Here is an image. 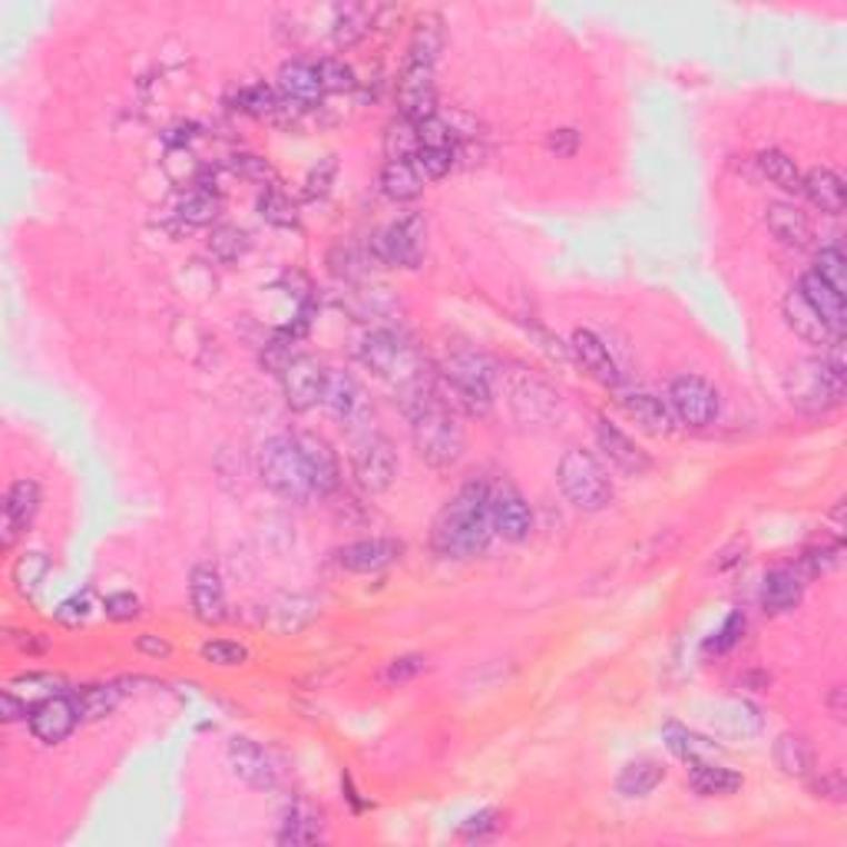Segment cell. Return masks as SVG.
<instances>
[{"instance_id": "cell-45", "label": "cell", "mask_w": 847, "mask_h": 847, "mask_svg": "<svg viewBox=\"0 0 847 847\" xmlns=\"http://www.w3.org/2000/svg\"><path fill=\"white\" fill-rule=\"evenodd\" d=\"M315 67H318V80H321L325 93H351V90H358V73L341 57H325Z\"/></svg>"}, {"instance_id": "cell-56", "label": "cell", "mask_w": 847, "mask_h": 847, "mask_svg": "<svg viewBox=\"0 0 847 847\" xmlns=\"http://www.w3.org/2000/svg\"><path fill=\"white\" fill-rule=\"evenodd\" d=\"M103 612H107V619H113V622H130V619H137L142 612V602L133 592H110V596L103 599Z\"/></svg>"}, {"instance_id": "cell-26", "label": "cell", "mask_w": 847, "mask_h": 847, "mask_svg": "<svg viewBox=\"0 0 847 847\" xmlns=\"http://www.w3.org/2000/svg\"><path fill=\"white\" fill-rule=\"evenodd\" d=\"M801 596H805V579H801V572L791 569V566L771 569V572L765 576V582H761V609H765L768 616H785V612H791V609L801 602Z\"/></svg>"}, {"instance_id": "cell-42", "label": "cell", "mask_w": 847, "mask_h": 847, "mask_svg": "<svg viewBox=\"0 0 847 847\" xmlns=\"http://www.w3.org/2000/svg\"><path fill=\"white\" fill-rule=\"evenodd\" d=\"M77 711L83 721H100L107 715H113L120 706V689L117 686H87L83 692L73 696Z\"/></svg>"}, {"instance_id": "cell-49", "label": "cell", "mask_w": 847, "mask_h": 847, "mask_svg": "<svg viewBox=\"0 0 847 847\" xmlns=\"http://www.w3.org/2000/svg\"><path fill=\"white\" fill-rule=\"evenodd\" d=\"M202 662L209 666H219V669H232V666H242L249 659V649L242 642H232V639H212L199 649Z\"/></svg>"}, {"instance_id": "cell-17", "label": "cell", "mask_w": 847, "mask_h": 847, "mask_svg": "<svg viewBox=\"0 0 847 847\" xmlns=\"http://www.w3.org/2000/svg\"><path fill=\"white\" fill-rule=\"evenodd\" d=\"M27 721H30V731H33L37 741H43V745H60V741H67V738L77 731V725H80L83 718H80V711H77L73 696H60V692H57V696H47V699H40L37 706H30Z\"/></svg>"}, {"instance_id": "cell-53", "label": "cell", "mask_w": 847, "mask_h": 847, "mask_svg": "<svg viewBox=\"0 0 847 847\" xmlns=\"http://www.w3.org/2000/svg\"><path fill=\"white\" fill-rule=\"evenodd\" d=\"M838 564H841V547H838V544L808 547V550L801 554V560H798L805 576H825V572H831Z\"/></svg>"}, {"instance_id": "cell-61", "label": "cell", "mask_w": 847, "mask_h": 847, "mask_svg": "<svg viewBox=\"0 0 847 847\" xmlns=\"http://www.w3.org/2000/svg\"><path fill=\"white\" fill-rule=\"evenodd\" d=\"M137 649H140L142 656H149V659H169L172 656V646L162 636H152V632H142L140 639H137Z\"/></svg>"}, {"instance_id": "cell-33", "label": "cell", "mask_w": 847, "mask_h": 847, "mask_svg": "<svg viewBox=\"0 0 847 847\" xmlns=\"http://www.w3.org/2000/svg\"><path fill=\"white\" fill-rule=\"evenodd\" d=\"M798 288H801V295L815 305V311L828 321V328H831L835 335H845V295L835 291L828 282H821L815 272H808Z\"/></svg>"}, {"instance_id": "cell-12", "label": "cell", "mask_w": 847, "mask_h": 847, "mask_svg": "<svg viewBox=\"0 0 847 847\" xmlns=\"http://www.w3.org/2000/svg\"><path fill=\"white\" fill-rule=\"evenodd\" d=\"M282 391L285 405L298 415L311 411L315 405H321L325 398V385H328V371L318 358L311 355H295L282 368Z\"/></svg>"}, {"instance_id": "cell-52", "label": "cell", "mask_w": 847, "mask_h": 847, "mask_svg": "<svg viewBox=\"0 0 847 847\" xmlns=\"http://www.w3.org/2000/svg\"><path fill=\"white\" fill-rule=\"evenodd\" d=\"M497 831H500V811L484 808V811L470 815V818L460 825L457 838H460V841H487V838H494Z\"/></svg>"}, {"instance_id": "cell-47", "label": "cell", "mask_w": 847, "mask_h": 847, "mask_svg": "<svg viewBox=\"0 0 847 847\" xmlns=\"http://www.w3.org/2000/svg\"><path fill=\"white\" fill-rule=\"evenodd\" d=\"M259 212H262V219L266 222H272V226H295L298 222V212H295V202L285 196L279 186H266V192L259 196Z\"/></svg>"}, {"instance_id": "cell-32", "label": "cell", "mask_w": 847, "mask_h": 847, "mask_svg": "<svg viewBox=\"0 0 847 847\" xmlns=\"http://www.w3.org/2000/svg\"><path fill=\"white\" fill-rule=\"evenodd\" d=\"M775 765L788 775V778H811L818 771V761H815V748L808 745V738L795 735V731H785L778 741H775Z\"/></svg>"}, {"instance_id": "cell-16", "label": "cell", "mask_w": 847, "mask_h": 847, "mask_svg": "<svg viewBox=\"0 0 847 847\" xmlns=\"http://www.w3.org/2000/svg\"><path fill=\"white\" fill-rule=\"evenodd\" d=\"M40 514V484L33 477H20L10 484L3 497V520H0V547L10 550L37 520Z\"/></svg>"}, {"instance_id": "cell-19", "label": "cell", "mask_w": 847, "mask_h": 847, "mask_svg": "<svg viewBox=\"0 0 847 847\" xmlns=\"http://www.w3.org/2000/svg\"><path fill=\"white\" fill-rule=\"evenodd\" d=\"M305 474L311 480L315 497H328L338 484H341V467H338V454L331 450V444L318 434H298L295 437Z\"/></svg>"}, {"instance_id": "cell-50", "label": "cell", "mask_w": 847, "mask_h": 847, "mask_svg": "<svg viewBox=\"0 0 847 847\" xmlns=\"http://www.w3.org/2000/svg\"><path fill=\"white\" fill-rule=\"evenodd\" d=\"M741 636H745V612H728L725 616V622L711 632L706 639V652L711 656H725L728 649H735L738 642H741Z\"/></svg>"}, {"instance_id": "cell-4", "label": "cell", "mask_w": 847, "mask_h": 847, "mask_svg": "<svg viewBox=\"0 0 847 847\" xmlns=\"http://www.w3.org/2000/svg\"><path fill=\"white\" fill-rule=\"evenodd\" d=\"M444 398L467 418H487L494 408V368L477 351H454L440 368Z\"/></svg>"}, {"instance_id": "cell-43", "label": "cell", "mask_w": 847, "mask_h": 847, "mask_svg": "<svg viewBox=\"0 0 847 847\" xmlns=\"http://www.w3.org/2000/svg\"><path fill=\"white\" fill-rule=\"evenodd\" d=\"M47 572H50V560H47L43 554H23V557H17V564L10 569L13 589H17L20 596H33V592L43 586Z\"/></svg>"}, {"instance_id": "cell-23", "label": "cell", "mask_w": 847, "mask_h": 847, "mask_svg": "<svg viewBox=\"0 0 847 847\" xmlns=\"http://www.w3.org/2000/svg\"><path fill=\"white\" fill-rule=\"evenodd\" d=\"M596 444H599V450L609 457V464H616L622 474H636V477H639V474L652 470L649 454H646L629 434H622L609 418H599V421H596Z\"/></svg>"}, {"instance_id": "cell-60", "label": "cell", "mask_w": 847, "mask_h": 847, "mask_svg": "<svg viewBox=\"0 0 847 847\" xmlns=\"http://www.w3.org/2000/svg\"><path fill=\"white\" fill-rule=\"evenodd\" d=\"M236 172H242V176H249V179H259V182L276 179V176H272V166H269L266 159H259V156H239V159H236Z\"/></svg>"}, {"instance_id": "cell-37", "label": "cell", "mask_w": 847, "mask_h": 847, "mask_svg": "<svg viewBox=\"0 0 847 847\" xmlns=\"http://www.w3.org/2000/svg\"><path fill=\"white\" fill-rule=\"evenodd\" d=\"M219 212H222V196L212 192V189H206V186L189 189V192L179 199V206H176V216H179L186 226H192V229L212 226V222L219 219Z\"/></svg>"}, {"instance_id": "cell-57", "label": "cell", "mask_w": 847, "mask_h": 847, "mask_svg": "<svg viewBox=\"0 0 847 847\" xmlns=\"http://www.w3.org/2000/svg\"><path fill=\"white\" fill-rule=\"evenodd\" d=\"M87 616H90V596H87V592H83V596H73V599H67V602H60V609H57V619H60L63 626H70V629L83 626Z\"/></svg>"}, {"instance_id": "cell-51", "label": "cell", "mask_w": 847, "mask_h": 847, "mask_svg": "<svg viewBox=\"0 0 847 847\" xmlns=\"http://www.w3.org/2000/svg\"><path fill=\"white\" fill-rule=\"evenodd\" d=\"M457 159H460V149H418L415 166L427 182V179H444L457 166Z\"/></svg>"}, {"instance_id": "cell-13", "label": "cell", "mask_w": 847, "mask_h": 847, "mask_svg": "<svg viewBox=\"0 0 847 847\" xmlns=\"http://www.w3.org/2000/svg\"><path fill=\"white\" fill-rule=\"evenodd\" d=\"M510 408L517 415V421L527 427H544L554 418H560V391H554L547 381L530 378V375H517L510 381Z\"/></svg>"}, {"instance_id": "cell-21", "label": "cell", "mask_w": 847, "mask_h": 847, "mask_svg": "<svg viewBox=\"0 0 847 847\" xmlns=\"http://www.w3.org/2000/svg\"><path fill=\"white\" fill-rule=\"evenodd\" d=\"M189 602L199 622L212 626L226 619V586L212 564H199L189 576Z\"/></svg>"}, {"instance_id": "cell-5", "label": "cell", "mask_w": 847, "mask_h": 847, "mask_svg": "<svg viewBox=\"0 0 847 847\" xmlns=\"http://www.w3.org/2000/svg\"><path fill=\"white\" fill-rule=\"evenodd\" d=\"M557 484L564 497L582 514H599L612 504V477L602 460L582 447H569L557 467Z\"/></svg>"}, {"instance_id": "cell-40", "label": "cell", "mask_w": 847, "mask_h": 847, "mask_svg": "<svg viewBox=\"0 0 847 847\" xmlns=\"http://www.w3.org/2000/svg\"><path fill=\"white\" fill-rule=\"evenodd\" d=\"M375 23V10L368 7H338L335 10V20H331V37L338 47H355L368 37Z\"/></svg>"}, {"instance_id": "cell-18", "label": "cell", "mask_w": 847, "mask_h": 847, "mask_svg": "<svg viewBox=\"0 0 847 847\" xmlns=\"http://www.w3.org/2000/svg\"><path fill=\"white\" fill-rule=\"evenodd\" d=\"M569 351L576 355L582 371H589V378H596L602 388H619L622 371H619V361L602 335H596L592 328H576L569 338Z\"/></svg>"}, {"instance_id": "cell-20", "label": "cell", "mask_w": 847, "mask_h": 847, "mask_svg": "<svg viewBox=\"0 0 847 847\" xmlns=\"http://www.w3.org/2000/svg\"><path fill=\"white\" fill-rule=\"evenodd\" d=\"M781 308H785L788 328H791L801 341L818 345V348H831V345L845 341V335H835V331L828 328V321L815 311V305L801 295V288H791V291L785 295Z\"/></svg>"}, {"instance_id": "cell-10", "label": "cell", "mask_w": 847, "mask_h": 847, "mask_svg": "<svg viewBox=\"0 0 847 847\" xmlns=\"http://www.w3.org/2000/svg\"><path fill=\"white\" fill-rule=\"evenodd\" d=\"M351 467H355V480L368 494H385L398 480V450L385 434H368L365 440L355 444Z\"/></svg>"}, {"instance_id": "cell-44", "label": "cell", "mask_w": 847, "mask_h": 847, "mask_svg": "<svg viewBox=\"0 0 847 847\" xmlns=\"http://www.w3.org/2000/svg\"><path fill=\"white\" fill-rule=\"evenodd\" d=\"M421 149V137H418V123L411 120H395L385 133V156L388 159H415Z\"/></svg>"}, {"instance_id": "cell-55", "label": "cell", "mask_w": 847, "mask_h": 847, "mask_svg": "<svg viewBox=\"0 0 847 847\" xmlns=\"http://www.w3.org/2000/svg\"><path fill=\"white\" fill-rule=\"evenodd\" d=\"M335 172H338V162H335V156H325L318 166H311V172H308V179H305V196H308V199H321V196L331 189V182H335Z\"/></svg>"}, {"instance_id": "cell-24", "label": "cell", "mask_w": 847, "mask_h": 847, "mask_svg": "<svg viewBox=\"0 0 847 847\" xmlns=\"http://www.w3.org/2000/svg\"><path fill=\"white\" fill-rule=\"evenodd\" d=\"M325 411L341 424H358L368 418V401L361 385L348 375V371H328V385H325V398H321Z\"/></svg>"}, {"instance_id": "cell-34", "label": "cell", "mask_w": 847, "mask_h": 847, "mask_svg": "<svg viewBox=\"0 0 847 847\" xmlns=\"http://www.w3.org/2000/svg\"><path fill=\"white\" fill-rule=\"evenodd\" d=\"M758 169H761V176H765L771 186H778L781 192L801 196V189H805V172L798 169V162H795L785 149H761V152H758Z\"/></svg>"}, {"instance_id": "cell-58", "label": "cell", "mask_w": 847, "mask_h": 847, "mask_svg": "<svg viewBox=\"0 0 847 847\" xmlns=\"http://www.w3.org/2000/svg\"><path fill=\"white\" fill-rule=\"evenodd\" d=\"M811 791L818 795V798H825V801H835V805H841L847 795L845 788V778L838 775V771H831V775H821L815 785H811Z\"/></svg>"}, {"instance_id": "cell-36", "label": "cell", "mask_w": 847, "mask_h": 847, "mask_svg": "<svg viewBox=\"0 0 847 847\" xmlns=\"http://www.w3.org/2000/svg\"><path fill=\"white\" fill-rule=\"evenodd\" d=\"M662 778H666V768H662L659 761L639 758V761H629V765L619 771L616 791H619L622 798H646V795H652V791L662 785Z\"/></svg>"}, {"instance_id": "cell-1", "label": "cell", "mask_w": 847, "mask_h": 847, "mask_svg": "<svg viewBox=\"0 0 847 847\" xmlns=\"http://www.w3.org/2000/svg\"><path fill=\"white\" fill-rule=\"evenodd\" d=\"M405 391V411L411 421V444L427 467L454 470L467 450L464 427L457 421L454 408L447 405L444 391H437L427 378H418Z\"/></svg>"}, {"instance_id": "cell-46", "label": "cell", "mask_w": 847, "mask_h": 847, "mask_svg": "<svg viewBox=\"0 0 847 847\" xmlns=\"http://www.w3.org/2000/svg\"><path fill=\"white\" fill-rule=\"evenodd\" d=\"M249 236L236 226H216L212 236H209V252L219 259V262H239L246 252H249Z\"/></svg>"}, {"instance_id": "cell-2", "label": "cell", "mask_w": 847, "mask_h": 847, "mask_svg": "<svg viewBox=\"0 0 847 847\" xmlns=\"http://www.w3.org/2000/svg\"><path fill=\"white\" fill-rule=\"evenodd\" d=\"M494 540L490 524V487H460L430 524V550L440 560H474L484 557Z\"/></svg>"}, {"instance_id": "cell-35", "label": "cell", "mask_w": 847, "mask_h": 847, "mask_svg": "<svg viewBox=\"0 0 847 847\" xmlns=\"http://www.w3.org/2000/svg\"><path fill=\"white\" fill-rule=\"evenodd\" d=\"M315 841H321V815L305 801L288 805L282 815L279 845H315Z\"/></svg>"}, {"instance_id": "cell-41", "label": "cell", "mask_w": 847, "mask_h": 847, "mask_svg": "<svg viewBox=\"0 0 847 847\" xmlns=\"http://www.w3.org/2000/svg\"><path fill=\"white\" fill-rule=\"evenodd\" d=\"M232 103L246 117H276L282 110V93L269 83H249L236 93Z\"/></svg>"}, {"instance_id": "cell-54", "label": "cell", "mask_w": 847, "mask_h": 847, "mask_svg": "<svg viewBox=\"0 0 847 847\" xmlns=\"http://www.w3.org/2000/svg\"><path fill=\"white\" fill-rule=\"evenodd\" d=\"M424 669H427V659H424V656H401V659H391V662H388V669L381 672V682L401 686V682L418 679Z\"/></svg>"}, {"instance_id": "cell-28", "label": "cell", "mask_w": 847, "mask_h": 847, "mask_svg": "<svg viewBox=\"0 0 847 847\" xmlns=\"http://www.w3.org/2000/svg\"><path fill=\"white\" fill-rule=\"evenodd\" d=\"M279 93L282 100L295 103V107H311L325 90L318 80V67L308 60H288L279 70Z\"/></svg>"}, {"instance_id": "cell-29", "label": "cell", "mask_w": 847, "mask_h": 847, "mask_svg": "<svg viewBox=\"0 0 847 847\" xmlns=\"http://www.w3.org/2000/svg\"><path fill=\"white\" fill-rule=\"evenodd\" d=\"M801 196H808L811 206L821 209V212H828V216H841L847 206L845 179H841L835 169H828V166H818V169L805 172V189H801Z\"/></svg>"}, {"instance_id": "cell-48", "label": "cell", "mask_w": 847, "mask_h": 847, "mask_svg": "<svg viewBox=\"0 0 847 847\" xmlns=\"http://www.w3.org/2000/svg\"><path fill=\"white\" fill-rule=\"evenodd\" d=\"M821 282H828L835 291H841L845 295L847 288V259L845 252L838 249V246H828V249H821L818 252V259H815V269H811Z\"/></svg>"}, {"instance_id": "cell-3", "label": "cell", "mask_w": 847, "mask_h": 847, "mask_svg": "<svg viewBox=\"0 0 847 847\" xmlns=\"http://www.w3.org/2000/svg\"><path fill=\"white\" fill-rule=\"evenodd\" d=\"M785 395L791 408L808 418L831 415L845 398V358L841 341L828 348L821 358H801L785 371Z\"/></svg>"}, {"instance_id": "cell-30", "label": "cell", "mask_w": 847, "mask_h": 847, "mask_svg": "<svg viewBox=\"0 0 847 847\" xmlns=\"http://www.w3.org/2000/svg\"><path fill=\"white\" fill-rule=\"evenodd\" d=\"M378 186L391 202H415L424 192V176L418 172L415 159H388L381 166Z\"/></svg>"}, {"instance_id": "cell-6", "label": "cell", "mask_w": 847, "mask_h": 847, "mask_svg": "<svg viewBox=\"0 0 847 847\" xmlns=\"http://www.w3.org/2000/svg\"><path fill=\"white\" fill-rule=\"evenodd\" d=\"M259 477L262 484L288 504H308L315 497L311 480L305 474L295 437H269L259 450Z\"/></svg>"}, {"instance_id": "cell-59", "label": "cell", "mask_w": 847, "mask_h": 847, "mask_svg": "<svg viewBox=\"0 0 847 847\" xmlns=\"http://www.w3.org/2000/svg\"><path fill=\"white\" fill-rule=\"evenodd\" d=\"M579 133L576 130H554L550 137H547V149L557 156V159H572L576 156V149H579Z\"/></svg>"}, {"instance_id": "cell-14", "label": "cell", "mask_w": 847, "mask_h": 847, "mask_svg": "<svg viewBox=\"0 0 847 847\" xmlns=\"http://www.w3.org/2000/svg\"><path fill=\"white\" fill-rule=\"evenodd\" d=\"M490 524H494V537L507 544H524L530 537L534 510L514 484H500L490 490Z\"/></svg>"}, {"instance_id": "cell-11", "label": "cell", "mask_w": 847, "mask_h": 847, "mask_svg": "<svg viewBox=\"0 0 847 847\" xmlns=\"http://www.w3.org/2000/svg\"><path fill=\"white\" fill-rule=\"evenodd\" d=\"M437 63L427 60H405V70L398 77V110L405 120L424 123L437 117V77H434Z\"/></svg>"}, {"instance_id": "cell-31", "label": "cell", "mask_w": 847, "mask_h": 847, "mask_svg": "<svg viewBox=\"0 0 847 847\" xmlns=\"http://www.w3.org/2000/svg\"><path fill=\"white\" fill-rule=\"evenodd\" d=\"M689 788L702 798H728L741 788V775L725 765H715L711 758H702L689 765Z\"/></svg>"}, {"instance_id": "cell-15", "label": "cell", "mask_w": 847, "mask_h": 847, "mask_svg": "<svg viewBox=\"0 0 847 847\" xmlns=\"http://www.w3.org/2000/svg\"><path fill=\"white\" fill-rule=\"evenodd\" d=\"M229 765H232L236 778H242L246 785H252L259 791H272L282 781L279 758L252 738H232L229 741Z\"/></svg>"}, {"instance_id": "cell-62", "label": "cell", "mask_w": 847, "mask_h": 847, "mask_svg": "<svg viewBox=\"0 0 847 847\" xmlns=\"http://www.w3.org/2000/svg\"><path fill=\"white\" fill-rule=\"evenodd\" d=\"M0 715H3V721H20V718L30 715V706H27V699H17L13 689H7L3 699H0Z\"/></svg>"}, {"instance_id": "cell-9", "label": "cell", "mask_w": 847, "mask_h": 847, "mask_svg": "<svg viewBox=\"0 0 847 847\" xmlns=\"http://www.w3.org/2000/svg\"><path fill=\"white\" fill-rule=\"evenodd\" d=\"M666 405H669L676 424H686V427H696V430L711 427L721 415V395L715 391V385H708L706 378H699V375H679L669 385Z\"/></svg>"}, {"instance_id": "cell-63", "label": "cell", "mask_w": 847, "mask_h": 847, "mask_svg": "<svg viewBox=\"0 0 847 847\" xmlns=\"http://www.w3.org/2000/svg\"><path fill=\"white\" fill-rule=\"evenodd\" d=\"M828 711H831V718H835V721H845L847 718V689L845 686H835V689H831V696H828Z\"/></svg>"}, {"instance_id": "cell-25", "label": "cell", "mask_w": 847, "mask_h": 847, "mask_svg": "<svg viewBox=\"0 0 847 847\" xmlns=\"http://www.w3.org/2000/svg\"><path fill=\"white\" fill-rule=\"evenodd\" d=\"M765 226L788 249H808L815 242V226L795 202H785V199L768 202L765 206Z\"/></svg>"}, {"instance_id": "cell-39", "label": "cell", "mask_w": 847, "mask_h": 847, "mask_svg": "<svg viewBox=\"0 0 847 847\" xmlns=\"http://www.w3.org/2000/svg\"><path fill=\"white\" fill-rule=\"evenodd\" d=\"M662 741H666V748L676 755V758H682V761H702V758H715V741H708L702 735H696V731H689L686 725H676V721H669L666 728H662Z\"/></svg>"}, {"instance_id": "cell-7", "label": "cell", "mask_w": 847, "mask_h": 847, "mask_svg": "<svg viewBox=\"0 0 847 847\" xmlns=\"http://www.w3.org/2000/svg\"><path fill=\"white\" fill-rule=\"evenodd\" d=\"M358 361H361L371 375H378V378H385V381H395V385H401V388H408V385H415L418 378H424L415 351L405 345L401 335H395V331H388V328H375V331H368V335L358 341Z\"/></svg>"}, {"instance_id": "cell-38", "label": "cell", "mask_w": 847, "mask_h": 847, "mask_svg": "<svg viewBox=\"0 0 847 847\" xmlns=\"http://www.w3.org/2000/svg\"><path fill=\"white\" fill-rule=\"evenodd\" d=\"M440 47H444V20H440V13H434V10H424V13H418V20H415L408 57H411V60L437 63Z\"/></svg>"}, {"instance_id": "cell-27", "label": "cell", "mask_w": 847, "mask_h": 847, "mask_svg": "<svg viewBox=\"0 0 847 847\" xmlns=\"http://www.w3.org/2000/svg\"><path fill=\"white\" fill-rule=\"evenodd\" d=\"M622 411L639 424L646 434L652 437H669L676 430V418L669 411V405L659 398V395H649V391H626L619 398Z\"/></svg>"}, {"instance_id": "cell-8", "label": "cell", "mask_w": 847, "mask_h": 847, "mask_svg": "<svg viewBox=\"0 0 847 847\" xmlns=\"http://www.w3.org/2000/svg\"><path fill=\"white\" fill-rule=\"evenodd\" d=\"M424 239H427V226L418 212H408L401 219H395L388 229H381L371 239V256L378 266H395V269H418L424 262Z\"/></svg>"}, {"instance_id": "cell-22", "label": "cell", "mask_w": 847, "mask_h": 847, "mask_svg": "<svg viewBox=\"0 0 847 847\" xmlns=\"http://www.w3.org/2000/svg\"><path fill=\"white\" fill-rule=\"evenodd\" d=\"M401 557H405V544L388 540V537L355 540V544L338 550V564L345 566L348 572H381V569L398 564Z\"/></svg>"}]
</instances>
